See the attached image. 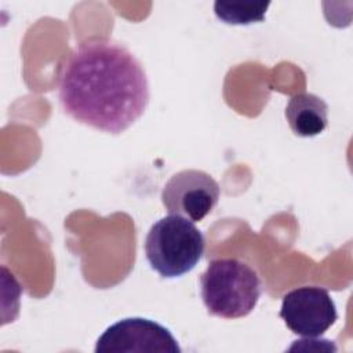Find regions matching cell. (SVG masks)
<instances>
[{
	"label": "cell",
	"mask_w": 353,
	"mask_h": 353,
	"mask_svg": "<svg viewBox=\"0 0 353 353\" xmlns=\"http://www.w3.org/2000/svg\"><path fill=\"white\" fill-rule=\"evenodd\" d=\"M269 1L266 3H222L215 1L214 12L218 19L229 25H250L265 19Z\"/></svg>",
	"instance_id": "cell-8"
},
{
	"label": "cell",
	"mask_w": 353,
	"mask_h": 353,
	"mask_svg": "<svg viewBox=\"0 0 353 353\" xmlns=\"http://www.w3.org/2000/svg\"><path fill=\"white\" fill-rule=\"evenodd\" d=\"M204 247V236L196 225L174 214L153 223L143 244L150 268L164 279L189 273L201 259Z\"/></svg>",
	"instance_id": "cell-3"
},
{
	"label": "cell",
	"mask_w": 353,
	"mask_h": 353,
	"mask_svg": "<svg viewBox=\"0 0 353 353\" xmlns=\"http://www.w3.org/2000/svg\"><path fill=\"white\" fill-rule=\"evenodd\" d=\"M200 292L208 313L222 319H241L256 306L262 283L258 273L236 258L208 263L200 276Z\"/></svg>",
	"instance_id": "cell-2"
},
{
	"label": "cell",
	"mask_w": 353,
	"mask_h": 353,
	"mask_svg": "<svg viewBox=\"0 0 353 353\" xmlns=\"http://www.w3.org/2000/svg\"><path fill=\"white\" fill-rule=\"evenodd\" d=\"M58 94L72 119L116 135L145 113L149 83L142 63L128 48L106 37H90L65 61Z\"/></svg>",
	"instance_id": "cell-1"
},
{
	"label": "cell",
	"mask_w": 353,
	"mask_h": 353,
	"mask_svg": "<svg viewBox=\"0 0 353 353\" xmlns=\"http://www.w3.org/2000/svg\"><path fill=\"white\" fill-rule=\"evenodd\" d=\"M280 317L294 334L316 338L334 325L338 313L325 288L309 285L295 288L283 296Z\"/></svg>",
	"instance_id": "cell-6"
},
{
	"label": "cell",
	"mask_w": 353,
	"mask_h": 353,
	"mask_svg": "<svg viewBox=\"0 0 353 353\" xmlns=\"http://www.w3.org/2000/svg\"><path fill=\"white\" fill-rule=\"evenodd\" d=\"M285 119L295 135L316 137L328 125V105L316 94L299 92L288 101Z\"/></svg>",
	"instance_id": "cell-7"
},
{
	"label": "cell",
	"mask_w": 353,
	"mask_h": 353,
	"mask_svg": "<svg viewBox=\"0 0 353 353\" xmlns=\"http://www.w3.org/2000/svg\"><path fill=\"white\" fill-rule=\"evenodd\" d=\"M218 182L201 170H182L174 174L161 190V201L170 214L192 222L201 221L218 204Z\"/></svg>",
	"instance_id": "cell-5"
},
{
	"label": "cell",
	"mask_w": 353,
	"mask_h": 353,
	"mask_svg": "<svg viewBox=\"0 0 353 353\" xmlns=\"http://www.w3.org/2000/svg\"><path fill=\"white\" fill-rule=\"evenodd\" d=\"M178 341L164 325L143 317L123 319L98 338L95 353H181Z\"/></svg>",
	"instance_id": "cell-4"
}]
</instances>
